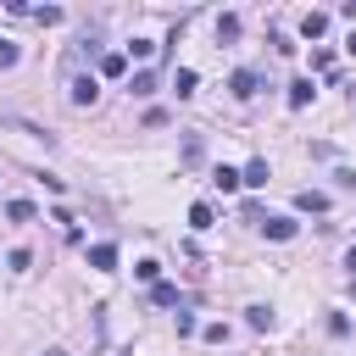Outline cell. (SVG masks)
I'll use <instances>...</instances> for the list:
<instances>
[{
  "instance_id": "603a6c76",
  "label": "cell",
  "mask_w": 356,
  "mask_h": 356,
  "mask_svg": "<svg viewBox=\"0 0 356 356\" xmlns=\"http://www.w3.org/2000/svg\"><path fill=\"white\" fill-rule=\"evenodd\" d=\"M345 267H350V273H356V245H350V250H345Z\"/></svg>"
},
{
  "instance_id": "8992f818",
  "label": "cell",
  "mask_w": 356,
  "mask_h": 356,
  "mask_svg": "<svg viewBox=\"0 0 356 356\" xmlns=\"http://www.w3.org/2000/svg\"><path fill=\"white\" fill-rule=\"evenodd\" d=\"M300 33H306V39H323V33H328V17H323V11H306V17H300Z\"/></svg>"
},
{
  "instance_id": "ba28073f",
  "label": "cell",
  "mask_w": 356,
  "mask_h": 356,
  "mask_svg": "<svg viewBox=\"0 0 356 356\" xmlns=\"http://www.w3.org/2000/svg\"><path fill=\"white\" fill-rule=\"evenodd\" d=\"M295 206H300V211H328V195H323V189H300Z\"/></svg>"
},
{
  "instance_id": "44dd1931",
  "label": "cell",
  "mask_w": 356,
  "mask_h": 356,
  "mask_svg": "<svg viewBox=\"0 0 356 356\" xmlns=\"http://www.w3.org/2000/svg\"><path fill=\"white\" fill-rule=\"evenodd\" d=\"M200 339H206V345H222V339H228V328H222V323H206V328H200Z\"/></svg>"
},
{
  "instance_id": "cb8c5ba5",
  "label": "cell",
  "mask_w": 356,
  "mask_h": 356,
  "mask_svg": "<svg viewBox=\"0 0 356 356\" xmlns=\"http://www.w3.org/2000/svg\"><path fill=\"white\" fill-rule=\"evenodd\" d=\"M44 356H67V350H44Z\"/></svg>"
},
{
  "instance_id": "7c38bea8",
  "label": "cell",
  "mask_w": 356,
  "mask_h": 356,
  "mask_svg": "<svg viewBox=\"0 0 356 356\" xmlns=\"http://www.w3.org/2000/svg\"><path fill=\"white\" fill-rule=\"evenodd\" d=\"M6 217L11 222H33V200H6Z\"/></svg>"
},
{
  "instance_id": "7a4b0ae2",
  "label": "cell",
  "mask_w": 356,
  "mask_h": 356,
  "mask_svg": "<svg viewBox=\"0 0 356 356\" xmlns=\"http://www.w3.org/2000/svg\"><path fill=\"white\" fill-rule=\"evenodd\" d=\"M256 222H261V234H267V239H295V234H300V222H295V217H256Z\"/></svg>"
},
{
  "instance_id": "3957f363",
  "label": "cell",
  "mask_w": 356,
  "mask_h": 356,
  "mask_svg": "<svg viewBox=\"0 0 356 356\" xmlns=\"http://www.w3.org/2000/svg\"><path fill=\"white\" fill-rule=\"evenodd\" d=\"M228 95H234V100H250V95H256V72H250V67H239V72L228 78Z\"/></svg>"
},
{
  "instance_id": "ac0fdd59",
  "label": "cell",
  "mask_w": 356,
  "mask_h": 356,
  "mask_svg": "<svg viewBox=\"0 0 356 356\" xmlns=\"http://www.w3.org/2000/svg\"><path fill=\"white\" fill-rule=\"evenodd\" d=\"M128 56H134V61H150V56H156V39H134Z\"/></svg>"
},
{
  "instance_id": "30bf717a",
  "label": "cell",
  "mask_w": 356,
  "mask_h": 356,
  "mask_svg": "<svg viewBox=\"0 0 356 356\" xmlns=\"http://www.w3.org/2000/svg\"><path fill=\"white\" fill-rule=\"evenodd\" d=\"M128 89H134V95H156V72H150V67H139V72H134V83H128Z\"/></svg>"
},
{
  "instance_id": "2e32d148",
  "label": "cell",
  "mask_w": 356,
  "mask_h": 356,
  "mask_svg": "<svg viewBox=\"0 0 356 356\" xmlns=\"http://www.w3.org/2000/svg\"><path fill=\"white\" fill-rule=\"evenodd\" d=\"M33 22H44V28H56V22H61V6H33Z\"/></svg>"
},
{
  "instance_id": "277c9868",
  "label": "cell",
  "mask_w": 356,
  "mask_h": 356,
  "mask_svg": "<svg viewBox=\"0 0 356 356\" xmlns=\"http://www.w3.org/2000/svg\"><path fill=\"white\" fill-rule=\"evenodd\" d=\"M89 267L95 273H111L117 267V245H89Z\"/></svg>"
},
{
  "instance_id": "ffe728a7",
  "label": "cell",
  "mask_w": 356,
  "mask_h": 356,
  "mask_svg": "<svg viewBox=\"0 0 356 356\" xmlns=\"http://www.w3.org/2000/svg\"><path fill=\"white\" fill-rule=\"evenodd\" d=\"M245 317H250V328H273V312H267V306H250Z\"/></svg>"
},
{
  "instance_id": "5bb4252c",
  "label": "cell",
  "mask_w": 356,
  "mask_h": 356,
  "mask_svg": "<svg viewBox=\"0 0 356 356\" xmlns=\"http://www.w3.org/2000/svg\"><path fill=\"white\" fill-rule=\"evenodd\" d=\"M189 228H211V206H206V200L189 206Z\"/></svg>"
},
{
  "instance_id": "9a60e30c",
  "label": "cell",
  "mask_w": 356,
  "mask_h": 356,
  "mask_svg": "<svg viewBox=\"0 0 356 356\" xmlns=\"http://www.w3.org/2000/svg\"><path fill=\"white\" fill-rule=\"evenodd\" d=\"M150 300H156V306H178V289H172V284H150Z\"/></svg>"
},
{
  "instance_id": "6da1fadb",
  "label": "cell",
  "mask_w": 356,
  "mask_h": 356,
  "mask_svg": "<svg viewBox=\"0 0 356 356\" xmlns=\"http://www.w3.org/2000/svg\"><path fill=\"white\" fill-rule=\"evenodd\" d=\"M95 95H100V89H95V78H83V72H72V78H67V100H72V106H95Z\"/></svg>"
},
{
  "instance_id": "52a82bcc",
  "label": "cell",
  "mask_w": 356,
  "mask_h": 356,
  "mask_svg": "<svg viewBox=\"0 0 356 356\" xmlns=\"http://www.w3.org/2000/svg\"><path fill=\"white\" fill-rule=\"evenodd\" d=\"M312 95H317V89H312V78H295V83H289V106H295V111H300V106H312Z\"/></svg>"
},
{
  "instance_id": "4fadbf2b",
  "label": "cell",
  "mask_w": 356,
  "mask_h": 356,
  "mask_svg": "<svg viewBox=\"0 0 356 356\" xmlns=\"http://www.w3.org/2000/svg\"><path fill=\"white\" fill-rule=\"evenodd\" d=\"M195 83H200V78H195V67H178V78H172V89H178V95H195Z\"/></svg>"
},
{
  "instance_id": "9c48e42d",
  "label": "cell",
  "mask_w": 356,
  "mask_h": 356,
  "mask_svg": "<svg viewBox=\"0 0 356 356\" xmlns=\"http://www.w3.org/2000/svg\"><path fill=\"white\" fill-rule=\"evenodd\" d=\"M239 178H245V189H261V184H267V161L256 156V161H250V167H245Z\"/></svg>"
},
{
  "instance_id": "7402d4cb",
  "label": "cell",
  "mask_w": 356,
  "mask_h": 356,
  "mask_svg": "<svg viewBox=\"0 0 356 356\" xmlns=\"http://www.w3.org/2000/svg\"><path fill=\"white\" fill-rule=\"evenodd\" d=\"M0 67H17V44L11 39H0Z\"/></svg>"
},
{
  "instance_id": "e0dca14e",
  "label": "cell",
  "mask_w": 356,
  "mask_h": 356,
  "mask_svg": "<svg viewBox=\"0 0 356 356\" xmlns=\"http://www.w3.org/2000/svg\"><path fill=\"white\" fill-rule=\"evenodd\" d=\"M234 33H239V17L222 11V17H217V39H234Z\"/></svg>"
},
{
  "instance_id": "5b68a950",
  "label": "cell",
  "mask_w": 356,
  "mask_h": 356,
  "mask_svg": "<svg viewBox=\"0 0 356 356\" xmlns=\"http://www.w3.org/2000/svg\"><path fill=\"white\" fill-rule=\"evenodd\" d=\"M100 72H106V78H122V72H128V50H106V56H100Z\"/></svg>"
},
{
  "instance_id": "8fae6325",
  "label": "cell",
  "mask_w": 356,
  "mask_h": 356,
  "mask_svg": "<svg viewBox=\"0 0 356 356\" xmlns=\"http://www.w3.org/2000/svg\"><path fill=\"white\" fill-rule=\"evenodd\" d=\"M211 184H217V189H222V195H228V189H239V184H245V178H239V172H234V167H217V172H211Z\"/></svg>"
},
{
  "instance_id": "d6986e66",
  "label": "cell",
  "mask_w": 356,
  "mask_h": 356,
  "mask_svg": "<svg viewBox=\"0 0 356 356\" xmlns=\"http://www.w3.org/2000/svg\"><path fill=\"white\" fill-rule=\"evenodd\" d=\"M134 273H139V278H145V284H161V261H139V267H134Z\"/></svg>"
}]
</instances>
